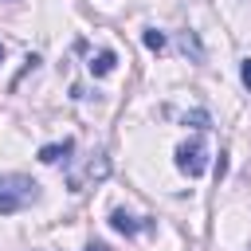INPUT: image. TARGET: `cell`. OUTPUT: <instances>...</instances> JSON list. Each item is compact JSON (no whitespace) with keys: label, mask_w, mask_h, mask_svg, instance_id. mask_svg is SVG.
Listing matches in <instances>:
<instances>
[{"label":"cell","mask_w":251,"mask_h":251,"mask_svg":"<svg viewBox=\"0 0 251 251\" xmlns=\"http://www.w3.org/2000/svg\"><path fill=\"white\" fill-rule=\"evenodd\" d=\"M176 169L184 173V176H204L208 173V145L200 141V137H188V141H180L176 145Z\"/></svg>","instance_id":"cell-2"},{"label":"cell","mask_w":251,"mask_h":251,"mask_svg":"<svg viewBox=\"0 0 251 251\" xmlns=\"http://www.w3.org/2000/svg\"><path fill=\"white\" fill-rule=\"evenodd\" d=\"M114 63H118V55H114V51H98L86 67H90V75H98V78H102V75H110V71H114Z\"/></svg>","instance_id":"cell-6"},{"label":"cell","mask_w":251,"mask_h":251,"mask_svg":"<svg viewBox=\"0 0 251 251\" xmlns=\"http://www.w3.org/2000/svg\"><path fill=\"white\" fill-rule=\"evenodd\" d=\"M39 200V184L24 173H4L0 176V216H16L27 204Z\"/></svg>","instance_id":"cell-1"},{"label":"cell","mask_w":251,"mask_h":251,"mask_svg":"<svg viewBox=\"0 0 251 251\" xmlns=\"http://www.w3.org/2000/svg\"><path fill=\"white\" fill-rule=\"evenodd\" d=\"M110 227H114V231H122V235H137V231H145V227H149V220H133L129 212L114 208V212H110Z\"/></svg>","instance_id":"cell-4"},{"label":"cell","mask_w":251,"mask_h":251,"mask_svg":"<svg viewBox=\"0 0 251 251\" xmlns=\"http://www.w3.org/2000/svg\"><path fill=\"white\" fill-rule=\"evenodd\" d=\"M145 47H149V51H157V55H161V51H165V35H161V31H157V27H145Z\"/></svg>","instance_id":"cell-7"},{"label":"cell","mask_w":251,"mask_h":251,"mask_svg":"<svg viewBox=\"0 0 251 251\" xmlns=\"http://www.w3.org/2000/svg\"><path fill=\"white\" fill-rule=\"evenodd\" d=\"M106 173H110V161H106V153H98V157L86 165V173H82V176H78V173H71V180H67V184H71L75 192H82V188H86V180H102Z\"/></svg>","instance_id":"cell-3"},{"label":"cell","mask_w":251,"mask_h":251,"mask_svg":"<svg viewBox=\"0 0 251 251\" xmlns=\"http://www.w3.org/2000/svg\"><path fill=\"white\" fill-rule=\"evenodd\" d=\"M0 63H4V43H0Z\"/></svg>","instance_id":"cell-9"},{"label":"cell","mask_w":251,"mask_h":251,"mask_svg":"<svg viewBox=\"0 0 251 251\" xmlns=\"http://www.w3.org/2000/svg\"><path fill=\"white\" fill-rule=\"evenodd\" d=\"M71 149H75V141H71V137L51 141V145H43V149H39V161H43V165H59V161H67V157H71Z\"/></svg>","instance_id":"cell-5"},{"label":"cell","mask_w":251,"mask_h":251,"mask_svg":"<svg viewBox=\"0 0 251 251\" xmlns=\"http://www.w3.org/2000/svg\"><path fill=\"white\" fill-rule=\"evenodd\" d=\"M239 82L251 90V59H243V63H239Z\"/></svg>","instance_id":"cell-8"}]
</instances>
